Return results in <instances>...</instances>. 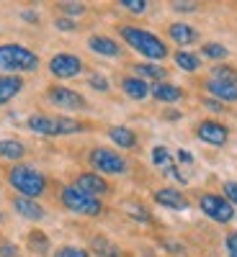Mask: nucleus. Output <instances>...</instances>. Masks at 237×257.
I'll return each instance as SVG.
<instances>
[{
  "label": "nucleus",
  "instance_id": "41",
  "mask_svg": "<svg viewBox=\"0 0 237 257\" xmlns=\"http://www.w3.org/2000/svg\"><path fill=\"white\" fill-rule=\"evenodd\" d=\"M21 18L24 21H36V13L34 11H21Z\"/></svg>",
  "mask_w": 237,
  "mask_h": 257
},
{
  "label": "nucleus",
  "instance_id": "18",
  "mask_svg": "<svg viewBox=\"0 0 237 257\" xmlns=\"http://www.w3.org/2000/svg\"><path fill=\"white\" fill-rule=\"evenodd\" d=\"M21 90H24V77H16V75H0V105L11 103Z\"/></svg>",
  "mask_w": 237,
  "mask_h": 257
},
{
  "label": "nucleus",
  "instance_id": "26",
  "mask_svg": "<svg viewBox=\"0 0 237 257\" xmlns=\"http://www.w3.org/2000/svg\"><path fill=\"white\" fill-rule=\"evenodd\" d=\"M29 249L34 254H47L49 252V237L44 231H31L29 234Z\"/></svg>",
  "mask_w": 237,
  "mask_h": 257
},
{
  "label": "nucleus",
  "instance_id": "11",
  "mask_svg": "<svg viewBox=\"0 0 237 257\" xmlns=\"http://www.w3.org/2000/svg\"><path fill=\"white\" fill-rule=\"evenodd\" d=\"M75 188H80L83 193H88V196H93V198H103V196L111 193L109 180H106L103 175H98V173H80L75 178Z\"/></svg>",
  "mask_w": 237,
  "mask_h": 257
},
{
  "label": "nucleus",
  "instance_id": "29",
  "mask_svg": "<svg viewBox=\"0 0 237 257\" xmlns=\"http://www.w3.org/2000/svg\"><path fill=\"white\" fill-rule=\"evenodd\" d=\"M88 88L96 90V93H109V90H111V82H109V77H106V75L93 72V75L88 77Z\"/></svg>",
  "mask_w": 237,
  "mask_h": 257
},
{
  "label": "nucleus",
  "instance_id": "3",
  "mask_svg": "<svg viewBox=\"0 0 237 257\" xmlns=\"http://www.w3.org/2000/svg\"><path fill=\"white\" fill-rule=\"evenodd\" d=\"M8 185L18 193L21 198L36 201V198H41L47 193L49 180H47L44 173H39V170L31 167V165H13L8 170Z\"/></svg>",
  "mask_w": 237,
  "mask_h": 257
},
{
  "label": "nucleus",
  "instance_id": "40",
  "mask_svg": "<svg viewBox=\"0 0 237 257\" xmlns=\"http://www.w3.org/2000/svg\"><path fill=\"white\" fill-rule=\"evenodd\" d=\"M170 8H173V11H178V13H193V11L199 8V6H196V3H173Z\"/></svg>",
  "mask_w": 237,
  "mask_h": 257
},
{
  "label": "nucleus",
  "instance_id": "36",
  "mask_svg": "<svg viewBox=\"0 0 237 257\" xmlns=\"http://www.w3.org/2000/svg\"><path fill=\"white\" fill-rule=\"evenodd\" d=\"M54 26H57L59 31H75V29H77L75 21H72V18H64V16H59V18L54 21Z\"/></svg>",
  "mask_w": 237,
  "mask_h": 257
},
{
  "label": "nucleus",
  "instance_id": "33",
  "mask_svg": "<svg viewBox=\"0 0 237 257\" xmlns=\"http://www.w3.org/2000/svg\"><path fill=\"white\" fill-rule=\"evenodd\" d=\"M222 193H224V198L237 208V183H234V180H227V183L222 185Z\"/></svg>",
  "mask_w": 237,
  "mask_h": 257
},
{
  "label": "nucleus",
  "instance_id": "16",
  "mask_svg": "<svg viewBox=\"0 0 237 257\" xmlns=\"http://www.w3.org/2000/svg\"><path fill=\"white\" fill-rule=\"evenodd\" d=\"M121 90H124L126 98H132V100H147L152 85H149L147 80H142V77H137V75H129V77L121 80Z\"/></svg>",
  "mask_w": 237,
  "mask_h": 257
},
{
  "label": "nucleus",
  "instance_id": "25",
  "mask_svg": "<svg viewBox=\"0 0 237 257\" xmlns=\"http://www.w3.org/2000/svg\"><path fill=\"white\" fill-rule=\"evenodd\" d=\"M152 165L155 167H160V170H168L173 167V152H170L168 147H163V144H157V147H152Z\"/></svg>",
  "mask_w": 237,
  "mask_h": 257
},
{
  "label": "nucleus",
  "instance_id": "20",
  "mask_svg": "<svg viewBox=\"0 0 237 257\" xmlns=\"http://www.w3.org/2000/svg\"><path fill=\"white\" fill-rule=\"evenodd\" d=\"M106 134H109V139L121 149H134L137 147V134L129 126H111Z\"/></svg>",
  "mask_w": 237,
  "mask_h": 257
},
{
  "label": "nucleus",
  "instance_id": "24",
  "mask_svg": "<svg viewBox=\"0 0 237 257\" xmlns=\"http://www.w3.org/2000/svg\"><path fill=\"white\" fill-rule=\"evenodd\" d=\"M91 254H98V257H121V249L114 242H109L106 237H93Z\"/></svg>",
  "mask_w": 237,
  "mask_h": 257
},
{
  "label": "nucleus",
  "instance_id": "30",
  "mask_svg": "<svg viewBox=\"0 0 237 257\" xmlns=\"http://www.w3.org/2000/svg\"><path fill=\"white\" fill-rule=\"evenodd\" d=\"M52 257H93V254H91V249H83V247L67 244V247H59Z\"/></svg>",
  "mask_w": 237,
  "mask_h": 257
},
{
  "label": "nucleus",
  "instance_id": "34",
  "mask_svg": "<svg viewBox=\"0 0 237 257\" xmlns=\"http://www.w3.org/2000/svg\"><path fill=\"white\" fill-rule=\"evenodd\" d=\"M129 216H132V219H137V221H142V224H149V221H152V216L147 213V208H139V206L129 208Z\"/></svg>",
  "mask_w": 237,
  "mask_h": 257
},
{
  "label": "nucleus",
  "instance_id": "6",
  "mask_svg": "<svg viewBox=\"0 0 237 257\" xmlns=\"http://www.w3.org/2000/svg\"><path fill=\"white\" fill-rule=\"evenodd\" d=\"M88 162H91V167L96 170L98 175L121 178V175L129 173V160H126L124 155L114 152V149H109V147H96V149H91Z\"/></svg>",
  "mask_w": 237,
  "mask_h": 257
},
{
  "label": "nucleus",
  "instance_id": "12",
  "mask_svg": "<svg viewBox=\"0 0 237 257\" xmlns=\"http://www.w3.org/2000/svg\"><path fill=\"white\" fill-rule=\"evenodd\" d=\"M155 203L170 211H186L191 203L186 198V193H181L178 188H157L155 190Z\"/></svg>",
  "mask_w": 237,
  "mask_h": 257
},
{
  "label": "nucleus",
  "instance_id": "4",
  "mask_svg": "<svg viewBox=\"0 0 237 257\" xmlns=\"http://www.w3.org/2000/svg\"><path fill=\"white\" fill-rule=\"evenodd\" d=\"M29 132L39 137H70V134H83L85 123L72 118V116H49V113H34L26 118Z\"/></svg>",
  "mask_w": 237,
  "mask_h": 257
},
{
  "label": "nucleus",
  "instance_id": "32",
  "mask_svg": "<svg viewBox=\"0 0 237 257\" xmlns=\"http://www.w3.org/2000/svg\"><path fill=\"white\" fill-rule=\"evenodd\" d=\"M57 8L62 11L64 18H70V16H83V13H85V3H59Z\"/></svg>",
  "mask_w": 237,
  "mask_h": 257
},
{
  "label": "nucleus",
  "instance_id": "19",
  "mask_svg": "<svg viewBox=\"0 0 237 257\" xmlns=\"http://www.w3.org/2000/svg\"><path fill=\"white\" fill-rule=\"evenodd\" d=\"M149 95H152L155 100H160V103H178L183 98V90L178 88V85H170V82H155Z\"/></svg>",
  "mask_w": 237,
  "mask_h": 257
},
{
  "label": "nucleus",
  "instance_id": "39",
  "mask_svg": "<svg viewBox=\"0 0 237 257\" xmlns=\"http://www.w3.org/2000/svg\"><path fill=\"white\" fill-rule=\"evenodd\" d=\"M176 160L183 162V165H193V155L188 152V149H176Z\"/></svg>",
  "mask_w": 237,
  "mask_h": 257
},
{
  "label": "nucleus",
  "instance_id": "14",
  "mask_svg": "<svg viewBox=\"0 0 237 257\" xmlns=\"http://www.w3.org/2000/svg\"><path fill=\"white\" fill-rule=\"evenodd\" d=\"M88 49L93 54H98V57H111V59L121 54V44H119V41L111 39V36H103V34H93L88 39Z\"/></svg>",
  "mask_w": 237,
  "mask_h": 257
},
{
  "label": "nucleus",
  "instance_id": "27",
  "mask_svg": "<svg viewBox=\"0 0 237 257\" xmlns=\"http://www.w3.org/2000/svg\"><path fill=\"white\" fill-rule=\"evenodd\" d=\"M201 57H206V59H227L229 49L224 44H219V41H206V44L201 47Z\"/></svg>",
  "mask_w": 237,
  "mask_h": 257
},
{
  "label": "nucleus",
  "instance_id": "21",
  "mask_svg": "<svg viewBox=\"0 0 237 257\" xmlns=\"http://www.w3.org/2000/svg\"><path fill=\"white\" fill-rule=\"evenodd\" d=\"M26 155V144L18 142V139H0V160H11V162H18L24 160Z\"/></svg>",
  "mask_w": 237,
  "mask_h": 257
},
{
  "label": "nucleus",
  "instance_id": "9",
  "mask_svg": "<svg viewBox=\"0 0 237 257\" xmlns=\"http://www.w3.org/2000/svg\"><path fill=\"white\" fill-rule=\"evenodd\" d=\"M83 70H85L83 59L77 54H70V52H59L49 59V75L57 77V80H72Z\"/></svg>",
  "mask_w": 237,
  "mask_h": 257
},
{
  "label": "nucleus",
  "instance_id": "22",
  "mask_svg": "<svg viewBox=\"0 0 237 257\" xmlns=\"http://www.w3.org/2000/svg\"><path fill=\"white\" fill-rule=\"evenodd\" d=\"M132 70H134V72H137V77H142V80H155V82H163V80L168 77V70H165V67H160L157 62H142V64H134Z\"/></svg>",
  "mask_w": 237,
  "mask_h": 257
},
{
  "label": "nucleus",
  "instance_id": "8",
  "mask_svg": "<svg viewBox=\"0 0 237 257\" xmlns=\"http://www.w3.org/2000/svg\"><path fill=\"white\" fill-rule=\"evenodd\" d=\"M47 100L59 111H85L88 108V100H85L77 90L67 88V85H49Z\"/></svg>",
  "mask_w": 237,
  "mask_h": 257
},
{
  "label": "nucleus",
  "instance_id": "1",
  "mask_svg": "<svg viewBox=\"0 0 237 257\" xmlns=\"http://www.w3.org/2000/svg\"><path fill=\"white\" fill-rule=\"evenodd\" d=\"M39 54L29 49L26 44H16V41H6L0 44V75H31L39 70Z\"/></svg>",
  "mask_w": 237,
  "mask_h": 257
},
{
  "label": "nucleus",
  "instance_id": "37",
  "mask_svg": "<svg viewBox=\"0 0 237 257\" xmlns=\"http://www.w3.org/2000/svg\"><path fill=\"white\" fill-rule=\"evenodd\" d=\"M0 257H21V252H18V247H16V244L3 242V244H0Z\"/></svg>",
  "mask_w": 237,
  "mask_h": 257
},
{
  "label": "nucleus",
  "instance_id": "38",
  "mask_svg": "<svg viewBox=\"0 0 237 257\" xmlns=\"http://www.w3.org/2000/svg\"><path fill=\"white\" fill-rule=\"evenodd\" d=\"M204 105H206L209 111H214V113H224V103L214 100V98H206V100H204Z\"/></svg>",
  "mask_w": 237,
  "mask_h": 257
},
{
  "label": "nucleus",
  "instance_id": "15",
  "mask_svg": "<svg viewBox=\"0 0 237 257\" xmlns=\"http://www.w3.org/2000/svg\"><path fill=\"white\" fill-rule=\"evenodd\" d=\"M13 211L18 213L21 219H29V221H41V219L47 216L44 206H41L39 201H31V198H21V196H16V198H13Z\"/></svg>",
  "mask_w": 237,
  "mask_h": 257
},
{
  "label": "nucleus",
  "instance_id": "42",
  "mask_svg": "<svg viewBox=\"0 0 237 257\" xmlns=\"http://www.w3.org/2000/svg\"><path fill=\"white\" fill-rule=\"evenodd\" d=\"M0 224H6V216H3V211H0Z\"/></svg>",
  "mask_w": 237,
  "mask_h": 257
},
{
  "label": "nucleus",
  "instance_id": "35",
  "mask_svg": "<svg viewBox=\"0 0 237 257\" xmlns=\"http://www.w3.org/2000/svg\"><path fill=\"white\" fill-rule=\"evenodd\" d=\"M224 247H227V254L229 257H237V231H229L224 237Z\"/></svg>",
  "mask_w": 237,
  "mask_h": 257
},
{
  "label": "nucleus",
  "instance_id": "13",
  "mask_svg": "<svg viewBox=\"0 0 237 257\" xmlns=\"http://www.w3.org/2000/svg\"><path fill=\"white\" fill-rule=\"evenodd\" d=\"M204 90L209 93V98L219 100V103H237V85L234 82H219V80H206Z\"/></svg>",
  "mask_w": 237,
  "mask_h": 257
},
{
  "label": "nucleus",
  "instance_id": "10",
  "mask_svg": "<svg viewBox=\"0 0 237 257\" xmlns=\"http://www.w3.org/2000/svg\"><path fill=\"white\" fill-rule=\"evenodd\" d=\"M196 137L209 147H224L229 142V128L219 121H214V118H206L196 126Z\"/></svg>",
  "mask_w": 237,
  "mask_h": 257
},
{
  "label": "nucleus",
  "instance_id": "23",
  "mask_svg": "<svg viewBox=\"0 0 237 257\" xmlns=\"http://www.w3.org/2000/svg\"><path fill=\"white\" fill-rule=\"evenodd\" d=\"M173 62L178 64V70H183V72H199V67H201V57L188 52V49H178L173 54Z\"/></svg>",
  "mask_w": 237,
  "mask_h": 257
},
{
  "label": "nucleus",
  "instance_id": "5",
  "mask_svg": "<svg viewBox=\"0 0 237 257\" xmlns=\"http://www.w3.org/2000/svg\"><path fill=\"white\" fill-rule=\"evenodd\" d=\"M59 203L67 208L70 213H75V216L96 219V216H101V213H103L101 198L88 196V193H83V190L75 188V185H64V188L59 190Z\"/></svg>",
  "mask_w": 237,
  "mask_h": 257
},
{
  "label": "nucleus",
  "instance_id": "31",
  "mask_svg": "<svg viewBox=\"0 0 237 257\" xmlns=\"http://www.w3.org/2000/svg\"><path fill=\"white\" fill-rule=\"evenodd\" d=\"M124 11H129V13H144L147 8H149V3H147V0H121V3H119Z\"/></svg>",
  "mask_w": 237,
  "mask_h": 257
},
{
  "label": "nucleus",
  "instance_id": "7",
  "mask_svg": "<svg viewBox=\"0 0 237 257\" xmlns=\"http://www.w3.org/2000/svg\"><path fill=\"white\" fill-rule=\"evenodd\" d=\"M199 208H201V213L206 219L217 221V224H229L237 216V208L224 196H219V193H201Z\"/></svg>",
  "mask_w": 237,
  "mask_h": 257
},
{
  "label": "nucleus",
  "instance_id": "17",
  "mask_svg": "<svg viewBox=\"0 0 237 257\" xmlns=\"http://www.w3.org/2000/svg\"><path fill=\"white\" fill-rule=\"evenodd\" d=\"M168 36L173 39L178 47H188V44H193V41H199V31L193 29L191 24H183V21H178V24H170V26H168Z\"/></svg>",
  "mask_w": 237,
  "mask_h": 257
},
{
  "label": "nucleus",
  "instance_id": "28",
  "mask_svg": "<svg viewBox=\"0 0 237 257\" xmlns=\"http://www.w3.org/2000/svg\"><path fill=\"white\" fill-rule=\"evenodd\" d=\"M211 80H219V82H234L237 85V70L229 67V64H217L211 67Z\"/></svg>",
  "mask_w": 237,
  "mask_h": 257
},
{
  "label": "nucleus",
  "instance_id": "2",
  "mask_svg": "<svg viewBox=\"0 0 237 257\" xmlns=\"http://www.w3.org/2000/svg\"><path fill=\"white\" fill-rule=\"evenodd\" d=\"M119 36H121V39H124L137 54H142L147 62H160V59L168 57L165 41H163L157 34L147 31V29H142V26L121 24V26H119Z\"/></svg>",
  "mask_w": 237,
  "mask_h": 257
}]
</instances>
